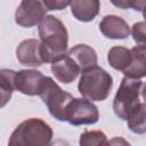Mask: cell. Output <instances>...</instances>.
Instances as JSON below:
<instances>
[{
    "mask_svg": "<svg viewBox=\"0 0 146 146\" xmlns=\"http://www.w3.org/2000/svg\"><path fill=\"white\" fill-rule=\"evenodd\" d=\"M71 0H43L48 10H62L70 5Z\"/></svg>",
    "mask_w": 146,
    "mask_h": 146,
    "instance_id": "20",
    "label": "cell"
},
{
    "mask_svg": "<svg viewBox=\"0 0 146 146\" xmlns=\"http://www.w3.org/2000/svg\"><path fill=\"white\" fill-rule=\"evenodd\" d=\"M131 60V49L115 46L112 47L107 52L108 64L116 71L123 72V70L130 64Z\"/></svg>",
    "mask_w": 146,
    "mask_h": 146,
    "instance_id": "15",
    "label": "cell"
},
{
    "mask_svg": "<svg viewBox=\"0 0 146 146\" xmlns=\"http://www.w3.org/2000/svg\"><path fill=\"white\" fill-rule=\"evenodd\" d=\"M16 57L22 65L30 67H36L44 64L40 40H23L16 48Z\"/></svg>",
    "mask_w": 146,
    "mask_h": 146,
    "instance_id": "9",
    "label": "cell"
},
{
    "mask_svg": "<svg viewBox=\"0 0 146 146\" xmlns=\"http://www.w3.org/2000/svg\"><path fill=\"white\" fill-rule=\"evenodd\" d=\"M71 11L80 22H91L99 13V0H71Z\"/></svg>",
    "mask_w": 146,
    "mask_h": 146,
    "instance_id": "13",
    "label": "cell"
},
{
    "mask_svg": "<svg viewBox=\"0 0 146 146\" xmlns=\"http://www.w3.org/2000/svg\"><path fill=\"white\" fill-rule=\"evenodd\" d=\"M52 129L48 123L38 117L21 122L10 135V146H42L49 145L52 139Z\"/></svg>",
    "mask_w": 146,
    "mask_h": 146,
    "instance_id": "2",
    "label": "cell"
},
{
    "mask_svg": "<svg viewBox=\"0 0 146 146\" xmlns=\"http://www.w3.org/2000/svg\"><path fill=\"white\" fill-rule=\"evenodd\" d=\"M99 30L108 39H125L131 33L128 23L116 15L104 16L99 23Z\"/></svg>",
    "mask_w": 146,
    "mask_h": 146,
    "instance_id": "11",
    "label": "cell"
},
{
    "mask_svg": "<svg viewBox=\"0 0 146 146\" xmlns=\"http://www.w3.org/2000/svg\"><path fill=\"white\" fill-rule=\"evenodd\" d=\"M38 31L44 63H52L59 56L66 54L68 34L60 19L47 15L39 23Z\"/></svg>",
    "mask_w": 146,
    "mask_h": 146,
    "instance_id": "1",
    "label": "cell"
},
{
    "mask_svg": "<svg viewBox=\"0 0 146 146\" xmlns=\"http://www.w3.org/2000/svg\"><path fill=\"white\" fill-rule=\"evenodd\" d=\"M67 55L74 60V63L80 70V73H83L95 67L98 62L95 49L87 44H76L72 47L67 51Z\"/></svg>",
    "mask_w": 146,
    "mask_h": 146,
    "instance_id": "12",
    "label": "cell"
},
{
    "mask_svg": "<svg viewBox=\"0 0 146 146\" xmlns=\"http://www.w3.org/2000/svg\"><path fill=\"white\" fill-rule=\"evenodd\" d=\"M99 119L98 107L87 98H73L66 110V122L72 125L95 124Z\"/></svg>",
    "mask_w": 146,
    "mask_h": 146,
    "instance_id": "6",
    "label": "cell"
},
{
    "mask_svg": "<svg viewBox=\"0 0 146 146\" xmlns=\"http://www.w3.org/2000/svg\"><path fill=\"white\" fill-rule=\"evenodd\" d=\"M79 144L81 146H102V145H108L110 141L107 140V137L103 131L87 130L81 133Z\"/></svg>",
    "mask_w": 146,
    "mask_h": 146,
    "instance_id": "18",
    "label": "cell"
},
{
    "mask_svg": "<svg viewBox=\"0 0 146 146\" xmlns=\"http://www.w3.org/2000/svg\"><path fill=\"white\" fill-rule=\"evenodd\" d=\"M140 92H141V97H143V99H144L145 103H146V82L143 84V89L140 90Z\"/></svg>",
    "mask_w": 146,
    "mask_h": 146,
    "instance_id": "23",
    "label": "cell"
},
{
    "mask_svg": "<svg viewBox=\"0 0 146 146\" xmlns=\"http://www.w3.org/2000/svg\"><path fill=\"white\" fill-rule=\"evenodd\" d=\"M141 87L143 81L140 79H133L124 75L121 80L120 87L113 99V111L119 119L127 121L130 113L140 103L139 94Z\"/></svg>",
    "mask_w": 146,
    "mask_h": 146,
    "instance_id": "4",
    "label": "cell"
},
{
    "mask_svg": "<svg viewBox=\"0 0 146 146\" xmlns=\"http://www.w3.org/2000/svg\"><path fill=\"white\" fill-rule=\"evenodd\" d=\"M43 0H22L15 13V22L23 27H32L39 24L47 13Z\"/></svg>",
    "mask_w": 146,
    "mask_h": 146,
    "instance_id": "7",
    "label": "cell"
},
{
    "mask_svg": "<svg viewBox=\"0 0 146 146\" xmlns=\"http://www.w3.org/2000/svg\"><path fill=\"white\" fill-rule=\"evenodd\" d=\"M39 96L52 117L58 121H66L67 106L74 98L70 92L63 90L50 76H46L42 91Z\"/></svg>",
    "mask_w": 146,
    "mask_h": 146,
    "instance_id": "5",
    "label": "cell"
},
{
    "mask_svg": "<svg viewBox=\"0 0 146 146\" xmlns=\"http://www.w3.org/2000/svg\"><path fill=\"white\" fill-rule=\"evenodd\" d=\"M15 71L8 70V68H2L0 71V86H1V106L3 107L11 98L13 91L15 89V83H14V78H15Z\"/></svg>",
    "mask_w": 146,
    "mask_h": 146,
    "instance_id": "17",
    "label": "cell"
},
{
    "mask_svg": "<svg viewBox=\"0 0 146 146\" xmlns=\"http://www.w3.org/2000/svg\"><path fill=\"white\" fill-rule=\"evenodd\" d=\"M46 76L36 70H21L15 73V89L27 96H39L42 91Z\"/></svg>",
    "mask_w": 146,
    "mask_h": 146,
    "instance_id": "8",
    "label": "cell"
},
{
    "mask_svg": "<svg viewBox=\"0 0 146 146\" xmlns=\"http://www.w3.org/2000/svg\"><path fill=\"white\" fill-rule=\"evenodd\" d=\"M130 8L136 11H144L146 10V0H130Z\"/></svg>",
    "mask_w": 146,
    "mask_h": 146,
    "instance_id": "21",
    "label": "cell"
},
{
    "mask_svg": "<svg viewBox=\"0 0 146 146\" xmlns=\"http://www.w3.org/2000/svg\"><path fill=\"white\" fill-rule=\"evenodd\" d=\"M143 15H144V18H145V22H146V10L143 11Z\"/></svg>",
    "mask_w": 146,
    "mask_h": 146,
    "instance_id": "24",
    "label": "cell"
},
{
    "mask_svg": "<svg viewBox=\"0 0 146 146\" xmlns=\"http://www.w3.org/2000/svg\"><path fill=\"white\" fill-rule=\"evenodd\" d=\"M115 7L121 9H128L130 8V0H110Z\"/></svg>",
    "mask_w": 146,
    "mask_h": 146,
    "instance_id": "22",
    "label": "cell"
},
{
    "mask_svg": "<svg viewBox=\"0 0 146 146\" xmlns=\"http://www.w3.org/2000/svg\"><path fill=\"white\" fill-rule=\"evenodd\" d=\"M113 88V79L111 74L99 66H95L83 73L78 83L79 92L82 97L91 102L105 100Z\"/></svg>",
    "mask_w": 146,
    "mask_h": 146,
    "instance_id": "3",
    "label": "cell"
},
{
    "mask_svg": "<svg viewBox=\"0 0 146 146\" xmlns=\"http://www.w3.org/2000/svg\"><path fill=\"white\" fill-rule=\"evenodd\" d=\"M50 64H51L50 68L52 74L62 83L68 84L73 82L80 73L79 67L76 66L74 60L67 55V52L59 56L57 59H55Z\"/></svg>",
    "mask_w": 146,
    "mask_h": 146,
    "instance_id": "10",
    "label": "cell"
},
{
    "mask_svg": "<svg viewBox=\"0 0 146 146\" xmlns=\"http://www.w3.org/2000/svg\"><path fill=\"white\" fill-rule=\"evenodd\" d=\"M127 124L130 131L137 135L146 132V103H139L127 119Z\"/></svg>",
    "mask_w": 146,
    "mask_h": 146,
    "instance_id": "16",
    "label": "cell"
},
{
    "mask_svg": "<svg viewBox=\"0 0 146 146\" xmlns=\"http://www.w3.org/2000/svg\"><path fill=\"white\" fill-rule=\"evenodd\" d=\"M131 35L139 47L146 48V22H137L131 27Z\"/></svg>",
    "mask_w": 146,
    "mask_h": 146,
    "instance_id": "19",
    "label": "cell"
},
{
    "mask_svg": "<svg viewBox=\"0 0 146 146\" xmlns=\"http://www.w3.org/2000/svg\"><path fill=\"white\" fill-rule=\"evenodd\" d=\"M123 74L133 79L146 76V48L136 46L131 49V60L123 70Z\"/></svg>",
    "mask_w": 146,
    "mask_h": 146,
    "instance_id": "14",
    "label": "cell"
}]
</instances>
